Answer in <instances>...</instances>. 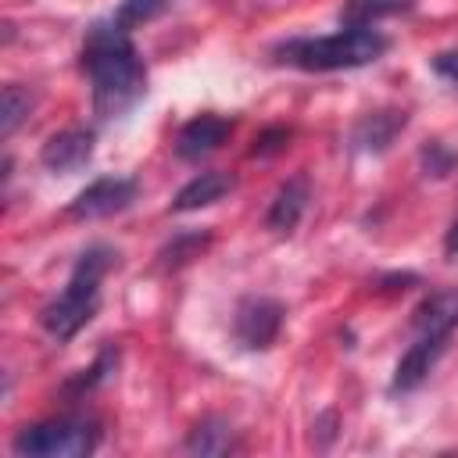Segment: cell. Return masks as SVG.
<instances>
[{"label": "cell", "instance_id": "1", "mask_svg": "<svg viewBox=\"0 0 458 458\" xmlns=\"http://www.w3.org/2000/svg\"><path fill=\"white\" fill-rule=\"evenodd\" d=\"M82 68L93 82V107L100 118H118L125 114L147 86V68L129 39L125 29L111 25H93L82 43Z\"/></svg>", "mask_w": 458, "mask_h": 458}, {"label": "cell", "instance_id": "2", "mask_svg": "<svg viewBox=\"0 0 458 458\" xmlns=\"http://www.w3.org/2000/svg\"><path fill=\"white\" fill-rule=\"evenodd\" d=\"M111 258H114V254H111L107 247H89V250L75 261L68 286L39 311V322H43V329H47L50 336L72 340V336L93 318V311H97V304H100V279H104V272L111 268Z\"/></svg>", "mask_w": 458, "mask_h": 458}, {"label": "cell", "instance_id": "3", "mask_svg": "<svg viewBox=\"0 0 458 458\" xmlns=\"http://www.w3.org/2000/svg\"><path fill=\"white\" fill-rule=\"evenodd\" d=\"M386 50V36L376 29H344L333 36L315 39H290L276 54L283 64L304 68V72H336V68H361L379 61Z\"/></svg>", "mask_w": 458, "mask_h": 458}, {"label": "cell", "instance_id": "4", "mask_svg": "<svg viewBox=\"0 0 458 458\" xmlns=\"http://www.w3.org/2000/svg\"><path fill=\"white\" fill-rule=\"evenodd\" d=\"M100 444V429L86 415H57L36 426H25L14 437V454L21 458H82Z\"/></svg>", "mask_w": 458, "mask_h": 458}, {"label": "cell", "instance_id": "5", "mask_svg": "<svg viewBox=\"0 0 458 458\" xmlns=\"http://www.w3.org/2000/svg\"><path fill=\"white\" fill-rule=\"evenodd\" d=\"M136 197V182L125 179V175H104V179H93L86 190H79V197L68 204V218H107L122 208H129Z\"/></svg>", "mask_w": 458, "mask_h": 458}, {"label": "cell", "instance_id": "6", "mask_svg": "<svg viewBox=\"0 0 458 458\" xmlns=\"http://www.w3.org/2000/svg\"><path fill=\"white\" fill-rule=\"evenodd\" d=\"M236 340L250 351H265L276 344L279 329H283V304L272 297H247L236 308Z\"/></svg>", "mask_w": 458, "mask_h": 458}, {"label": "cell", "instance_id": "7", "mask_svg": "<svg viewBox=\"0 0 458 458\" xmlns=\"http://www.w3.org/2000/svg\"><path fill=\"white\" fill-rule=\"evenodd\" d=\"M229 132H233V122H229V118H222V114H197V118H190V122L179 129V136H175V154H179L182 161H200V157H208L211 150H218V147L229 140Z\"/></svg>", "mask_w": 458, "mask_h": 458}, {"label": "cell", "instance_id": "8", "mask_svg": "<svg viewBox=\"0 0 458 458\" xmlns=\"http://www.w3.org/2000/svg\"><path fill=\"white\" fill-rule=\"evenodd\" d=\"M451 336H437V333H415V344L401 354L397 369H394V390H415L437 365V358L447 351Z\"/></svg>", "mask_w": 458, "mask_h": 458}, {"label": "cell", "instance_id": "9", "mask_svg": "<svg viewBox=\"0 0 458 458\" xmlns=\"http://www.w3.org/2000/svg\"><path fill=\"white\" fill-rule=\"evenodd\" d=\"M93 157V132L89 129H64V132H54L43 150H39V161L50 168V172H75L82 168L86 161Z\"/></svg>", "mask_w": 458, "mask_h": 458}, {"label": "cell", "instance_id": "10", "mask_svg": "<svg viewBox=\"0 0 458 458\" xmlns=\"http://www.w3.org/2000/svg\"><path fill=\"white\" fill-rule=\"evenodd\" d=\"M404 125H408V114H404V111H372V114H365V118L354 125L351 143H354V150L379 154V150H386V147L394 143V136H397Z\"/></svg>", "mask_w": 458, "mask_h": 458}, {"label": "cell", "instance_id": "11", "mask_svg": "<svg viewBox=\"0 0 458 458\" xmlns=\"http://www.w3.org/2000/svg\"><path fill=\"white\" fill-rule=\"evenodd\" d=\"M411 329L451 336L458 329V290H440V293L426 297L411 315Z\"/></svg>", "mask_w": 458, "mask_h": 458}, {"label": "cell", "instance_id": "12", "mask_svg": "<svg viewBox=\"0 0 458 458\" xmlns=\"http://www.w3.org/2000/svg\"><path fill=\"white\" fill-rule=\"evenodd\" d=\"M308 197H311V190H308V179L304 175H293V179H286L279 190H276V200H272V208H268V229L272 233H290L297 222H301V215H304V208H308Z\"/></svg>", "mask_w": 458, "mask_h": 458}, {"label": "cell", "instance_id": "13", "mask_svg": "<svg viewBox=\"0 0 458 458\" xmlns=\"http://www.w3.org/2000/svg\"><path fill=\"white\" fill-rule=\"evenodd\" d=\"M236 186V179L233 175H225V172H200L197 179H190L179 193H175V200H172V211H197V208H208V204H215V200H222L229 190Z\"/></svg>", "mask_w": 458, "mask_h": 458}, {"label": "cell", "instance_id": "14", "mask_svg": "<svg viewBox=\"0 0 458 458\" xmlns=\"http://www.w3.org/2000/svg\"><path fill=\"white\" fill-rule=\"evenodd\" d=\"M233 447H236L233 444V426L225 419H215V415L197 422L190 429V437H186V451L190 454H225Z\"/></svg>", "mask_w": 458, "mask_h": 458}, {"label": "cell", "instance_id": "15", "mask_svg": "<svg viewBox=\"0 0 458 458\" xmlns=\"http://www.w3.org/2000/svg\"><path fill=\"white\" fill-rule=\"evenodd\" d=\"M411 0H347L344 7V25L347 29H369L372 21L404 11Z\"/></svg>", "mask_w": 458, "mask_h": 458}, {"label": "cell", "instance_id": "16", "mask_svg": "<svg viewBox=\"0 0 458 458\" xmlns=\"http://www.w3.org/2000/svg\"><path fill=\"white\" fill-rule=\"evenodd\" d=\"M32 107V93L25 86H4V97H0V132L11 136L18 129V122L29 114Z\"/></svg>", "mask_w": 458, "mask_h": 458}, {"label": "cell", "instance_id": "17", "mask_svg": "<svg viewBox=\"0 0 458 458\" xmlns=\"http://www.w3.org/2000/svg\"><path fill=\"white\" fill-rule=\"evenodd\" d=\"M165 11H168V0H122L118 11H114V25L129 32L132 25H143V21H150Z\"/></svg>", "mask_w": 458, "mask_h": 458}, {"label": "cell", "instance_id": "18", "mask_svg": "<svg viewBox=\"0 0 458 458\" xmlns=\"http://www.w3.org/2000/svg\"><path fill=\"white\" fill-rule=\"evenodd\" d=\"M422 165H426V175H447L451 165H454V154L447 147H440V143H429L422 150Z\"/></svg>", "mask_w": 458, "mask_h": 458}, {"label": "cell", "instance_id": "19", "mask_svg": "<svg viewBox=\"0 0 458 458\" xmlns=\"http://www.w3.org/2000/svg\"><path fill=\"white\" fill-rule=\"evenodd\" d=\"M286 140H290L286 129H268V132H261V136L254 140V150H250V154H276Z\"/></svg>", "mask_w": 458, "mask_h": 458}, {"label": "cell", "instance_id": "20", "mask_svg": "<svg viewBox=\"0 0 458 458\" xmlns=\"http://www.w3.org/2000/svg\"><path fill=\"white\" fill-rule=\"evenodd\" d=\"M433 72L444 75V79H451V82H458V47L437 54V57H433Z\"/></svg>", "mask_w": 458, "mask_h": 458}, {"label": "cell", "instance_id": "21", "mask_svg": "<svg viewBox=\"0 0 458 458\" xmlns=\"http://www.w3.org/2000/svg\"><path fill=\"white\" fill-rule=\"evenodd\" d=\"M444 254L451 258V261H458V218L451 222V229H447V240H444Z\"/></svg>", "mask_w": 458, "mask_h": 458}]
</instances>
